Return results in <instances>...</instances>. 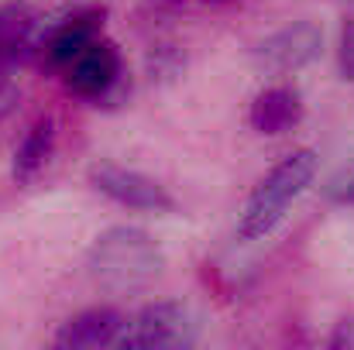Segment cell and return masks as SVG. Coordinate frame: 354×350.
<instances>
[{
  "label": "cell",
  "instance_id": "6da1fadb",
  "mask_svg": "<svg viewBox=\"0 0 354 350\" xmlns=\"http://www.w3.org/2000/svg\"><path fill=\"white\" fill-rule=\"evenodd\" d=\"M86 268L100 289L114 295H131V292H145L162 275L165 254L138 227H111L93 240L86 254Z\"/></svg>",
  "mask_w": 354,
  "mask_h": 350
},
{
  "label": "cell",
  "instance_id": "7a4b0ae2",
  "mask_svg": "<svg viewBox=\"0 0 354 350\" xmlns=\"http://www.w3.org/2000/svg\"><path fill=\"white\" fill-rule=\"evenodd\" d=\"M317 175V151L299 148L292 155H286L248 196V206L241 213V237L244 240H258L268 231H275V224L286 217V210L306 193V186H313Z\"/></svg>",
  "mask_w": 354,
  "mask_h": 350
},
{
  "label": "cell",
  "instance_id": "3957f363",
  "mask_svg": "<svg viewBox=\"0 0 354 350\" xmlns=\"http://www.w3.org/2000/svg\"><path fill=\"white\" fill-rule=\"evenodd\" d=\"M200 320L186 302H151L138 316L124 320L114 347L120 350H183L196 344Z\"/></svg>",
  "mask_w": 354,
  "mask_h": 350
},
{
  "label": "cell",
  "instance_id": "277c9868",
  "mask_svg": "<svg viewBox=\"0 0 354 350\" xmlns=\"http://www.w3.org/2000/svg\"><path fill=\"white\" fill-rule=\"evenodd\" d=\"M320 48H324V31L313 21H296V24L268 35L265 41H258L251 52V62L265 76H289V72H299L310 62H317Z\"/></svg>",
  "mask_w": 354,
  "mask_h": 350
},
{
  "label": "cell",
  "instance_id": "5b68a950",
  "mask_svg": "<svg viewBox=\"0 0 354 350\" xmlns=\"http://www.w3.org/2000/svg\"><path fill=\"white\" fill-rule=\"evenodd\" d=\"M90 186L97 193H104L107 200H114L127 210H141V213H172L176 200L165 193V186H158L155 179L124 168L118 162H93L90 165Z\"/></svg>",
  "mask_w": 354,
  "mask_h": 350
},
{
  "label": "cell",
  "instance_id": "8992f818",
  "mask_svg": "<svg viewBox=\"0 0 354 350\" xmlns=\"http://www.w3.org/2000/svg\"><path fill=\"white\" fill-rule=\"evenodd\" d=\"M120 83V52L114 41L97 38L69 69H66V86L69 93L83 97V100H104L111 90H118Z\"/></svg>",
  "mask_w": 354,
  "mask_h": 350
},
{
  "label": "cell",
  "instance_id": "52a82bcc",
  "mask_svg": "<svg viewBox=\"0 0 354 350\" xmlns=\"http://www.w3.org/2000/svg\"><path fill=\"white\" fill-rule=\"evenodd\" d=\"M100 24H104V10H80V14L59 21V24L48 31V38L41 41V48H38V52H41V62H45L48 69L66 72V69L100 38Z\"/></svg>",
  "mask_w": 354,
  "mask_h": 350
},
{
  "label": "cell",
  "instance_id": "ba28073f",
  "mask_svg": "<svg viewBox=\"0 0 354 350\" xmlns=\"http://www.w3.org/2000/svg\"><path fill=\"white\" fill-rule=\"evenodd\" d=\"M120 327H124V313L120 309H114V306H93V309H83L80 316L62 323V330L55 333V347L59 350L114 347Z\"/></svg>",
  "mask_w": 354,
  "mask_h": 350
},
{
  "label": "cell",
  "instance_id": "9c48e42d",
  "mask_svg": "<svg viewBox=\"0 0 354 350\" xmlns=\"http://www.w3.org/2000/svg\"><path fill=\"white\" fill-rule=\"evenodd\" d=\"M248 120L258 134H286L303 120V97L296 86H268L254 97Z\"/></svg>",
  "mask_w": 354,
  "mask_h": 350
},
{
  "label": "cell",
  "instance_id": "30bf717a",
  "mask_svg": "<svg viewBox=\"0 0 354 350\" xmlns=\"http://www.w3.org/2000/svg\"><path fill=\"white\" fill-rule=\"evenodd\" d=\"M52 151H55V120L52 117H38L28 127V134L21 137L17 151H14V168H10L14 172V182L17 186H28L48 165Z\"/></svg>",
  "mask_w": 354,
  "mask_h": 350
},
{
  "label": "cell",
  "instance_id": "8fae6325",
  "mask_svg": "<svg viewBox=\"0 0 354 350\" xmlns=\"http://www.w3.org/2000/svg\"><path fill=\"white\" fill-rule=\"evenodd\" d=\"M324 193H327V200L337 203V206H354V158L348 165H341V168L327 179Z\"/></svg>",
  "mask_w": 354,
  "mask_h": 350
},
{
  "label": "cell",
  "instance_id": "7c38bea8",
  "mask_svg": "<svg viewBox=\"0 0 354 350\" xmlns=\"http://www.w3.org/2000/svg\"><path fill=\"white\" fill-rule=\"evenodd\" d=\"M327 344L334 350H354V316H344V320L334 327V333H330Z\"/></svg>",
  "mask_w": 354,
  "mask_h": 350
},
{
  "label": "cell",
  "instance_id": "4fadbf2b",
  "mask_svg": "<svg viewBox=\"0 0 354 350\" xmlns=\"http://www.w3.org/2000/svg\"><path fill=\"white\" fill-rule=\"evenodd\" d=\"M341 72L354 79V21L344 28V38H341Z\"/></svg>",
  "mask_w": 354,
  "mask_h": 350
},
{
  "label": "cell",
  "instance_id": "5bb4252c",
  "mask_svg": "<svg viewBox=\"0 0 354 350\" xmlns=\"http://www.w3.org/2000/svg\"><path fill=\"white\" fill-rule=\"evenodd\" d=\"M17 104H21V90L10 83V79H3L0 76V120L7 114H14L17 110Z\"/></svg>",
  "mask_w": 354,
  "mask_h": 350
},
{
  "label": "cell",
  "instance_id": "9a60e30c",
  "mask_svg": "<svg viewBox=\"0 0 354 350\" xmlns=\"http://www.w3.org/2000/svg\"><path fill=\"white\" fill-rule=\"evenodd\" d=\"M217 3H224V0H217Z\"/></svg>",
  "mask_w": 354,
  "mask_h": 350
}]
</instances>
